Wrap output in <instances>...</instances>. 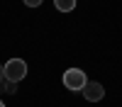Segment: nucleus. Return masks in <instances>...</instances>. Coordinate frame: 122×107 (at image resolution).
<instances>
[{"mask_svg":"<svg viewBox=\"0 0 122 107\" xmlns=\"http://www.w3.org/2000/svg\"><path fill=\"white\" fill-rule=\"evenodd\" d=\"M3 71H5V80L20 83V80L27 75V63L22 61V58H10V61L3 66Z\"/></svg>","mask_w":122,"mask_h":107,"instance_id":"nucleus-1","label":"nucleus"},{"mask_svg":"<svg viewBox=\"0 0 122 107\" xmlns=\"http://www.w3.org/2000/svg\"><path fill=\"white\" fill-rule=\"evenodd\" d=\"M86 83H88V78H86V73L81 71V68H68V71L64 73V85L68 88V90H73V93L83 90Z\"/></svg>","mask_w":122,"mask_h":107,"instance_id":"nucleus-2","label":"nucleus"},{"mask_svg":"<svg viewBox=\"0 0 122 107\" xmlns=\"http://www.w3.org/2000/svg\"><path fill=\"white\" fill-rule=\"evenodd\" d=\"M81 93H83V97H86L88 102H100V100L105 97V88L100 85L98 80H88L86 88H83Z\"/></svg>","mask_w":122,"mask_h":107,"instance_id":"nucleus-3","label":"nucleus"},{"mask_svg":"<svg viewBox=\"0 0 122 107\" xmlns=\"http://www.w3.org/2000/svg\"><path fill=\"white\" fill-rule=\"evenodd\" d=\"M54 7L59 12H71L76 7V0H54Z\"/></svg>","mask_w":122,"mask_h":107,"instance_id":"nucleus-4","label":"nucleus"},{"mask_svg":"<svg viewBox=\"0 0 122 107\" xmlns=\"http://www.w3.org/2000/svg\"><path fill=\"white\" fill-rule=\"evenodd\" d=\"M15 90H17V85H15V83H10V80H0V93L15 95Z\"/></svg>","mask_w":122,"mask_h":107,"instance_id":"nucleus-5","label":"nucleus"},{"mask_svg":"<svg viewBox=\"0 0 122 107\" xmlns=\"http://www.w3.org/2000/svg\"><path fill=\"white\" fill-rule=\"evenodd\" d=\"M22 3H25L27 7H39V5L44 3V0H22Z\"/></svg>","mask_w":122,"mask_h":107,"instance_id":"nucleus-6","label":"nucleus"},{"mask_svg":"<svg viewBox=\"0 0 122 107\" xmlns=\"http://www.w3.org/2000/svg\"><path fill=\"white\" fill-rule=\"evenodd\" d=\"M0 80H5V71H3V66H0Z\"/></svg>","mask_w":122,"mask_h":107,"instance_id":"nucleus-7","label":"nucleus"},{"mask_svg":"<svg viewBox=\"0 0 122 107\" xmlns=\"http://www.w3.org/2000/svg\"><path fill=\"white\" fill-rule=\"evenodd\" d=\"M0 107H5V105H3V100H0Z\"/></svg>","mask_w":122,"mask_h":107,"instance_id":"nucleus-8","label":"nucleus"}]
</instances>
